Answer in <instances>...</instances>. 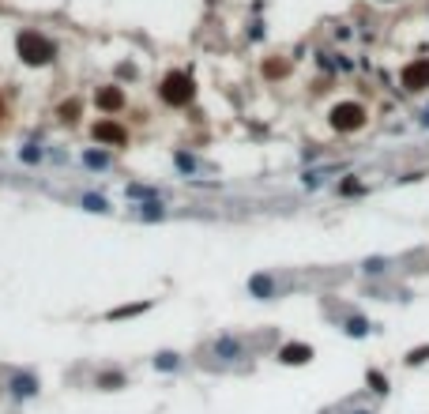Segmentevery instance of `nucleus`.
Returning <instances> with one entry per match:
<instances>
[{"label": "nucleus", "instance_id": "obj_1", "mask_svg": "<svg viewBox=\"0 0 429 414\" xmlns=\"http://www.w3.org/2000/svg\"><path fill=\"white\" fill-rule=\"evenodd\" d=\"M332 125L339 128V132H350V128H361L366 125V110L354 102H343V106H335L332 110Z\"/></svg>", "mask_w": 429, "mask_h": 414}, {"label": "nucleus", "instance_id": "obj_2", "mask_svg": "<svg viewBox=\"0 0 429 414\" xmlns=\"http://www.w3.org/2000/svg\"><path fill=\"white\" fill-rule=\"evenodd\" d=\"M19 49H23L30 61H46V57H53V46H46V42H42L38 34H23V38H19Z\"/></svg>", "mask_w": 429, "mask_h": 414}, {"label": "nucleus", "instance_id": "obj_3", "mask_svg": "<svg viewBox=\"0 0 429 414\" xmlns=\"http://www.w3.org/2000/svg\"><path fill=\"white\" fill-rule=\"evenodd\" d=\"M403 83L411 87V91H422V87H429V61L411 64V68L403 72Z\"/></svg>", "mask_w": 429, "mask_h": 414}, {"label": "nucleus", "instance_id": "obj_4", "mask_svg": "<svg viewBox=\"0 0 429 414\" xmlns=\"http://www.w3.org/2000/svg\"><path fill=\"white\" fill-rule=\"evenodd\" d=\"M162 94H166L170 102H185V98L192 94V91H189V80H185V75H170L166 87H162Z\"/></svg>", "mask_w": 429, "mask_h": 414}, {"label": "nucleus", "instance_id": "obj_5", "mask_svg": "<svg viewBox=\"0 0 429 414\" xmlns=\"http://www.w3.org/2000/svg\"><path fill=\"white\" fill-rule=\"evenodd\" d=\"M94 136H98V139H109V144H125V132H120L117 125H109V121L94 125Z\"/></svg>", "mask_w": 429, "mask_h": 414}, {"label": "nucleus", "instance_id": "obj_6", "mask_svg": "<svg viewBox=\"0 0 429 414\" xmlns=\"http://www.w3.org/2000/svg\"><path fill=\"white\" fill-rule=\"evenodd\" d=\"M309 346H282V362H309Z\"/></svg>", "mask_w": 429, "mask_h": 414}, {"label": "nucleus", "instance_id": "obj_7", "mask_svg": "<svg viewBox=\"0 0 429 414\" xmlns=\"http://www.w3.org/2000/svg\"><path fill=\"white\" fill-rule=\"evenodd\" d=\"M98 102H102L106 110H117V106H120V91H102V94H98Z\"/></svg>", "mask_w": 429, "mask_h": 414}, {"label": "nucleus", "instance_id": "obj_8", "mask_svg": "<svg viewBox=\"0 0 429 414\" xmlns=\"http://www.w3.org/2000/svg\"><path fill=\"white\" fill-rule=\"evenodd\" d=\"M425 358H429V346H422V351H414L411 358H406V362H411V365H418V362H425Z\"/></svg>", "mask_w": 429, "mask_h": 414}]
</instances>
